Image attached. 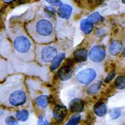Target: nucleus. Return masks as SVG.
Instances as JSON below:
<instances>
[{"label":"nucleus","mask_w":125,"mask_h":125,"mask_svg":"<svg viewBox=\"0 0 125 125\" xmlns=\"http://www.w3.org/2000/svg\"><path fill=\"white\" fill-rule=\"evenodd\" d=\"M27 100L23 81L19 77L10 78L0 85V103L6 106L22 105Z\"/></svg>","instance_id":"nucleus-1"},{"label":"nucleus","mask_w":125,"mask_h":125,"mask_svg":"<svg viewBox=\"0 0 125 125\" xmlns=\"http://www.w3.org/2000/svg\"><path fill=\"white\" fill-rule=\"evenodd\" d=\"M8 33L13 43L15 52L18 58L26 61L34 60V44L23 27L19 24H15L10 28Z\"/></svg>","instance_id":"nucleus-2"},{"label":"nucleus","mask_w":125,"mask_h":125,"mask_svg":"<svg viewBox=\"0 0 125 125\" xmlns=\"http://www.w3.org/2000/svg\"><path fill=\"white\" fill-rule=\"evenodd\" d=\"M26 29L32 39L38 43H49L55 40V27L48 19L37 18L27 24Z\"/></svg>","instance_id":"nucleus-3"},{"label":"nucleus","mask_w":125,"mask_h":125,"mask_svg":"<svg viewBox=\"0 0 125 125\" xmlns=\"http://www.w3.org/2000/svg\"><path fill=\"white\" fill-rule=\"evenodd\" d=\"M36 60L41 64L52 62L58 55L57 48L52 45H37L35 49Z\"/></svg>","instance_id":"nucleus-4"},{"label":"nucleus","mask_w":125,"mask_h":125,"mask_svg":"<svg viewBox=\"0 0 125 125\" xmlns=\"http://www.w3.org/2000/svg\"><path fill=\"white\" fill-rule=\"evenodd\" d=\"M97 76V72L92 68L83 69L76 75V80L84 85H88L94 80Z\"/></svg>","instance_id":"nucleus-5"},{"label":"nucleus","mask_w":125,"mask_h":125,"mask_svg":"<svg viewBox=\"0 0 125 125\" xmlns=\"http://www.w3.org/2000/svg\"><path fill=\"white\" fill-rule=\"evenodd\" d=\"M106 56L105 49L100 45H96L90 49L89 57L91 61L100 63L104 60Z\"/></svg>","instance_id":"nucleus-6"},{"label":"nucleus","mask_w":125,"mask_h":125,"mask_svg":"<svg viewBox=\"0 0 125 125\" xmlns=\"http://www.w3.org/2000/svg\"><path fill=\"white\" fill-rule=\"evenodd\" d=\"M11 51V45L4 32H0V55L7 56Z\"/></svg>","instance_id":"nucleus-7"},{"label":"nucleus","mask_w":125,"mask_h":125,"mask_svg":"<svg viewBox=\"0 0 125 125\" xmlns=\"http://www.w3.org/2000/svg\"><path fill=\"white\" fill-rule=\"evenodd\" d=\"M67 110L65 106L63 105H57L53 111V118L57 122H62L66 115Z\"/></svg>","instance_id":"nucleus-8"},{"label":"nucleus","mask_w":125,"mask_h":125,"mask_svg":"<svg viewBox=\"0 0 125 125\" xmlns=\"http://www.w3.org/2000/svg\"><path fill=\"white\" fill-rule=\"evenodd\" d=\"M72 7L68 4H62L58 10V14L60 18L68 19L71 15Z\"/></svg>","instance_id":"nucleus-9"},{"label":"nucleus","mask_w":125,"mask_h":125,"mask_svg":"<svg viewBox=\"0 0 125 125\" xmlns=\"http://www.w3.org/2000/svg\"><path fill=\"white\" fill-rule=\"evenodd\" d=\"M84 104L81 99H75L69 104L70 110L74 113H80L84 109Z\"/></svg>","instance_id":"nucleus-10"},{"label":"nucleus","mask_w":125,"mask_h":125,"mask_svg":"<svg viewBox=\"0 0 125 125\" xmlns=\"http://www.w3.org/2000/svg\"><path fill=\"white\" fill-rule=\"evenodd\" d=\"M58 76L61 81L68 80L72 77V71L69 66H63L58 71Z\"/></svg>","instance_id":"nucleus-11"},{"label":"nucleus","mask_w":125,"mask_h":125,"mask_svg":"<svg viewBox=\"0 0 125 125\" xmlns=\"http://www.w3.org/2000/svg\"><path fill=\"white\" fill-rule=\"evenodd\" d=\"M10 70V66L8 62L0 57V82L5 78Z\"/></svg>","instance_id":"nucleus-12"},{"label":"nucleus","mask_w":125,"mask_h":125,"mask_svg":"<svg viewBox=\"0 0 125 125\" xmlns=\"http://www.w3.org/2000/svg\"><path fill=\"white\" fill-rule=\"evenodd\" d=\"M87 51L85 49H78L74 52V59L79 62L85 61L87 59Z\"/></svg>","instance_id":"nucleus-13"},{"label":"nucleus","mask_w":125,"mask_h":125,"mask_svg":"<svg viewBox=\"0 0 125 125\" xmlns=\"http://www.w3.org/2000/svg\"><path fill=\"white\" fill-rule=\"evenodd\" d=\"M122 49V44L118 41H112L110 45L109 52L112 55L116 56L118 54Z\"/></svg>","instance_id":"nucleus-14"},{"label":"nucleus","mask_w":125,"mask_h":125,"mask_svg":"<svg viewBox=\"0 0 125 125\" xmlns=\"http://www.w3.org/2000/svg\"><path fill=\"white\" fill-rule=\"evenodd\" d=\"M94 112L99 117H102L104 116L107 112L106 106L105 103L102 102L97 103L94 106Z\"/></svg>","instance_id":"nucleus-15"},{"label":"nucleus","mask_w":125,"mask_h":125,"mask_svg":"<svg viewBox=\"0 0 125 125\" xmlns=\"http://www.w3.org/2000/svg\"><path fill=\"white\" fill-rule=\"evenodd\" d=\"M81 29L83 32L86 34H88L93 30V24L89 21L87 19H83L81 22Z\"/></svg>","instance_id":"nucleus-16"},{"label":"nucleus","mask_w":125,"mask_h":125,"mask_svg":"<svg viewBox=\"0 0 125 125\" xmlns=\"http://www.w3.org/2000/svg\"><path fill=\"white\" fill-rule=\"evenodd\" d=\"M65 57V54L64 53H61L56 57L55 59L52 62V64L51 65V70L52 71L56 70L59 67L61 62L64 59Z\"/></svg>","instance_id":"nucleus-17"},{"label":"nucleus","mask_w":125,"mask_h":125,"mask_svg":"<svg viewBox=\"0 0 125 125\" xmlns=\"http://www.w3.org/2000/svg\"><path fill=\"white\" fill-rule=\"evenodd\" d=\"M35 102L37 106L41 108H45L47 106L48 104V97L46 95H41L36 99Z\"/></svg>","instance_id":"nucleus-18"},{"label":"nucleus","mask_w":125,"mask_h":125,"mask_svg":"<svg viewBox=\"0 0 125 125\" xmlns=\"http://www.w3.org/2000/svg\"><path fill=\"white\" fill-rule=\"evenodd\" d=\"M29 112L26 110H20L16 112V117L19 121L25 122L28 119Z\"/></svg>","instance_id":"nucleus-19"},{"label":"nucleus","mask_w":125,"mask_h":125,"mask_svg":"<svg viewBox=\"0 0 125 125\" xmlns=\"http://www.w3.org/2000/svg\"><path fill=\"white\" fill-rule=\"evenodd\" d=\"M115 85L117 88L119 89H123L125 88V76H119L116 78Z\"/></svg>","instance_id":"nucleus-20"},{"label":"nucleus","mask_w":125,"mask_h":125,"mask_svg":"<svg viewBox=\"0 0 125 125\" xmlns=\"http://www.w3.org/2000/svg\"><path fill=\"white\" fill-rule=\"evenodd\" d=\"M102 17L101 15L100 14L99 12H94V13L91 14L88 18V20L90 21L91 23H97L100 20H101Z\"/></svg>","instance_id":"nucleus-21"},{"label":"nucleus","mask_w":125,"mask_h":125,"mask_svg":"<svg viewBox=\"0 0 125 125\" xmlns=\"http://www.w3.org/2000/svg\"><path fill=\"white\" fill-rule=\"evenodd\" d=\"M100 88V86L97 84H94L90 86L87 90V93L90 94H97Z\"/></svg>","instance_id":"nucleus-22"},{"label":"nucleus","mask_w":125,"mask_h":125,"mask_svg":"<svg viewBox=\"0 0 125 125\" xmlns=\"http://www.w3.org/2000/svg\"><path fill=\"white\" fill-rule=\"evenodd\" d=\"M81 119V116L79 114H76L73 116L69 120L68 123L66 125H77Z\"/></svg>","instance_id":"nucleus-23"},{"label":"nucleus","mask_w":125,"mask_h":125,"mask_svg":"<svg viewBox=\"0 0 125 125\" xmlns=\"http://www.w3.org/2000/svg\"><path fill=\"white\" fill-rule=\"evenodd\" d=\"M120 114H121L120 111L118 109H112L110 112V115L112 119H114L118 118L120 116Z\"/></svg>","instance_id":"nucleus-24"},{"label":"nucleus","mask_w":125,"mask_h":125,"mask_svg":"<svg viewBox=\"0 0 125 125\" xmlns=\"http://www.w3.org/2000/svg\"><path fill=\"white\" fill-rule=\"evenodd\" d=\"M55 10L52 7L46 6L45 8V12L47 16L50 17H52L55 15Z\"/></svg>","instance_id":"nucleus-25"},{"label":"nucleus","mask_w":125,"mask_h":125,"mask_svg":"<svg viewBox=\"0 0 125 125\" xmlns=\"http://www.w3.org/2000/svg\"><path fill=\"white\" fill-rule=\"evenodd\" d=\"M5 123L7 125H18L19 124L17 120L12 116L7 117L5 119Z\"/></svg>","instance_id":"nucleus-26"},{"label":"nucleus","mask_w":125,"mask_h":125,"mask_svg":"<svg viewBox=\"0 0 125 125\" xmlns=\"http://www.w3.org/2000/svg\"><path fill=\"white\" fill-rule=\"evenodd\" d=\"M46 1L53 6H60L62 4L61 0H46Z\"/></svg>","instance_id":"nucleus-27"},{"label":"nucleus","mask_w":125,"mask_h":125,"mask_svg":"<svg viewBox=\"0 0 125 125\" xmlns=\"http://www.w3.org/2000/svg\"><path fill=\"white\" fill-rule=\"evenodd\" d=\"M115 76V73L114 72H111L109 74V75H108L107 77H106L105 82L106 83H109L114 78Z\"/></svg>","instance_id":"nucleus-28"},{"label":"nucleus","mask_w":125,"mask_h":125,"mask_svg":"<svg viewBox=\"0 0 125 125\" xmlns=\"http://www.w3.org/2000/svg\"><path fill=\"white\" fill-rule=\"evenodd\" d=\"M38 125H49L47 121L44 119L42 116H41L38 121Z\"/></svg>","instance_id":"nucleus-29"},{"label":"nucleus","mask_w":125,"mask_h":125,"mask_svg":"<svg viewBox=\"0 0 125 125\" xmlns=\"http://www.w3.org/2000/svg\"><path fill=\"white\" fill-rule=\"evenodd\" d=\"M15 1V0H3V1L5 3H9L10 2H12V1Z\"/></svg>","instance_id":"nucleus-30"},{"label":"nucleus","mask_w":125,"mask_h":125,"mask_svg":"<svg viewBox=\"0 0 125 125\" xmlns=\"http://www.w3.org/2000/svg\"><path fill=\"white\" fill-rule=\"evenodd\" d=\"M123 54H124V56H125V47H124V50H123Z\"/></svg>","instance_id":"nucleus-31"},{"label":"nucleus","mask_w":125,"mask_h":125,"mask_svg":"<svg viewBox=\"0 0 125 125\" xmlns=\"http://www.w3.org/2000/svg\"><path fill=\"white\" fill-rule=\"evenodd\" d=\"M122 2H123L124 4H125V0H122Z\"/></svg>","instance_id":"nucleus-32"}]
</instances>
